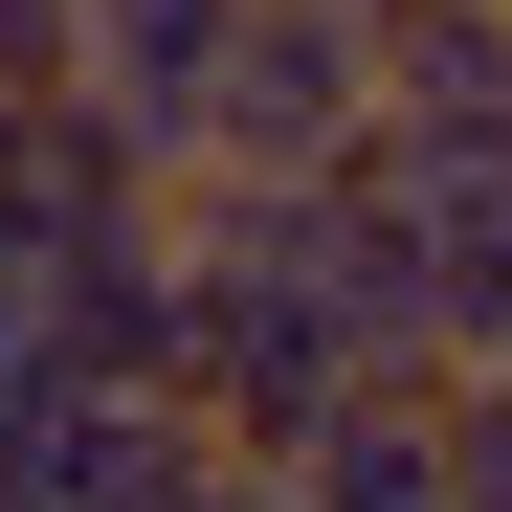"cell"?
Wrapping results in <instances>:
<instances>
[{
	"label": "cell",
	"instance_id": "2",
	"mask_svg": "<svg viewBox=\"0 0 512 512\" xmlns=\"http://www.w3.org/2000/svg\"><path fill=\"white\" fill-rule=\"evenodd\" d=\"M223 45H245V0H67V90H90V112L156 156V179H201Z\"/></svg>",
	"mask_w": 512,
	"mask_h": 512
},
{
	"label": "cell",
	"instance_id": "1",
	"mask_svg": "<svg viewBox=\"0 0 512 512\" xmlns=\"http://www.w3.org/2000/svg\"><path fill=\"white\" fill-rule=\"evenodd\" d=\"M379 90H401V0H245V45H223V112H201V179H357L379 156Z\"/></svg>",
	"mask_w": 512,
	"mask_h": 512
}]
</instances>
